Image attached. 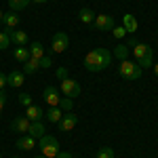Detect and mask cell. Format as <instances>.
<instances>
[{
    "label": "cell",
    "instance_id": "6da1fadb",
    "mask_svg": "<svg viewBox=\"0 0 158 158\" xmlns=\"http://www.w3.org/2000/svg\"><path fill=\"white\" fill-rule=\"evenodd\" d=\"M112 63V53L108 49H93L85 55V68L89 72H101L108 70Z\"/></svg>",
    "mask_w": 158,
    "mask_h": 158
},
{
    "label": "cell",
    "instance_id": "7a4b0ae2",
    "mask_svg": "<svg viewBox=\"0 0 158 158\" xmlns=\"http://www.w3.org/2000/svg\"><path fill=\"white\" fill-rule=\"evenodd\" d=\"M38 148H40L42 156L47 158H57V154H59V141L53 135H42L38 139Z\"/></svg>",
    "mask_w": 158,
    "mask_h": 158
},
{
    "label": "cell",
    "instance_id": "3957f363",
    "mask_svg": "<svg viewBox=\"0 0 158 158\" xmlns=\"http://www.w3.org/2000/svg\"><path fill=\"white\" fill-rule=\"evenodd\" d=\"M141 68L135 63V61H129V59H124L120 61V65H118V74H120L124 80H139L141 78Z\"/></svg>",
    "mask_w": 158,
    "mask_h": 158
},
{
    "label": "cell",
    "instance_id": "277c9868",
    "mask_svg": "<svg viewBox=\"0 0 158 158\" xmlns=\"http://www.w3.org/2000/svg\"><path fill=\"white\" fill-rule=\"evenodd\" d=\"M61 93L65 95V97H70V99H74V97H78L80 95V85H78V80H74V78H63L61 80Z\"/></svg>",
    "mask_w": 158,
    "mask_h": 158
},
{
    "label": "cell",
    "instance_id": "5b68a950",
    "mask_svg": "<svg viewBox=\"0 0 158 158\" xmlns=\"http://www.w3.org/2000/svg\"><path fill=\"white\" fill-rule=\"evenodd\" d=\"M4 34L9 36V40H11V44H17V47H25L27 42H30V36H27V32H23V30H11V27H6L4 30Z\"/></svg>",
    "mask_w": 158,
    "mask_h": 158
},
{
    "label": "cell",
    "instance_id": "8992f818",
    "mask_svg": "<svg viewBox=\"0 0 158 158\" xmlns=\"http://www.w3.org/2000/svg\"><path fill=\"white\" fill-rule=\"evenodd\" d=\"M70 47V38L65 32H57L55 36H53V44H51V55L53 53H63V51Z\"/></svg>",
    "mask_w": 158,
    "mask_h": 158
},
{
    "label": "cell",
    "instance_id": "52a82bcc",
    "mask_svg": "<svg viewBox=\"0 0 158 158\" xmlns=\"http://www.w3.org/2000/svg\"><path fill=\"white\" fill-rule=\"evenodd\" d=\"M93 25L97 27V30H101V32H112L114 30V25H116V21H114V17L112 15H95V21H93Z\"/></svg>",
    "mask_w": 158,
    "mask_h": 158
},
{
    "label": "cell",
    "instance_id": "ba28073f",
    "mask_svg": "<svg viewBox=\"0 0 158 158\" xmlns=\"http://www.w3.org/2000/svg\"><path fill=\"white\" fill-rule=\"evenodd\" d=\"M42 99L49 103V108H55V106H59V99H61V95H59V89L57 86H53V85H49L44 91H42Z\"/></svg>",
    "mask_w": 158,
    "mask_h": 158
},
{
    "label": "cell",
    "instance_id": "9c48e42d",
    "mask_svg": "<svg viewBox=\"0 0 158 158\" xmlns=\"http://www.w3.org/2000/svg\"><path fill=\"white\" fill-rule=\"evenodd\" d=\"M57 124H59V129L63 131V133H70V131H74V127L78 124V116L72 114V112H65V114H63V118H61Z\"/></svg>",
    "mask_w": 158,
    "mask_h": 158
},
{
    "label": "cell",
    "instance_id": "30bf717a",
    "mask_svg": "<svg viewBox=\"0 0 158 158\" xmlns=\"http://www.w3.org/2000/svg\"><path fill=\"white\" fill-rule=\"evenodd\" d=\"M30 124H32V122L27 120L25 116H17V118H13L11 129L15 131V133H19V135H25V133H27V129H30Z\"/></svg>",
    "mask_w": 158,
    "mask_h": 158
},
{
    "label": "cell",
    "instance_id": "8fae6325",
    "mask_svg": "<svg viewBox=\"0 0 158 158\" xmlns=\"http://www.w3.org/2000/svg\"><path fill=\"white\" fill-rule=\"evenodd\" d=\"M25 118L30 122H40L42 118H44V112H42V108H38V106H27L25 108Z\"/></svg>",
    "mask_w": 158,
    "mask_h": 158
},
{
    "label": "cell",
    "instance_id": "7c38bea8",
    "mask_svg": "<svg viewBox=\"0 0 158 158\" xmlns=\"http://www.w3.org/2000/svg\"><path fill=\"white\" fill-rule=\"evenodd\" d=\"M25 82V74L23 72H11V74H6V85L13 86V89H19V86H23Z\"/></svg>",
    "mask_w": 158,
    "mask_h": 158
},
{
    "label": "cell",
    "instance_id": "4fadbf2b",
    "mask_svg": "<svg viewBox=\"0 0 158 158\" xmlns=\"http://www.w3.org/2000/svg\"><path fill=\"white\" fill-rule=\"evenodd\" d=\"M122 27L127 30V34H135L137 32V19H135L131 13H124V17H122Z\"/></svg>",
    "mask_w": 158,
    "mask_h": 158
},
{
    "label": "cell",
    "instance_id": "5bb4252c",
    "mask_svg": "<svg viewBox=\"0 0 158 158\" xmlns=\"http://www.w3.org/2000/svg\"><path fill=\"white\" fill-rule=\"evenodd\" d=\"M2 23H4V27L15 30V27L19 25V15H17V13H13V11L4 13V15H2Z\"/></svg>",
    "mask_w": 158,
    "mask_h": 158
},
{
    "label": "cell",
    "instance_id": "9a60e30c",
    "mask_svg": "<svg viewBox=\"0 0 158 158\" xmlns=\"http://www.w3.org/2000/svg\"><path fill=\"white\" fill-rule=\"evenodd\" d=\"M63 114H65V112H61L59 106H55V108H49L47 112H44V118H47L49 122H59L61 118H63Z\"/></svg>",
    "mask_w": 158,
    "mask_h": 158
},
{
    "label": "cell",
    "instance_id": "2e32d148",
    "mask_svg": "<svg viewBox=\"0 0 158 158\" xmlns=\"http://www.w3.org/2000/svg\"><path fill=\"white\" fill-rule=\"evenodd\" d=\"M17 148H19V150H25V152H27V150L36 148V139H34L32 135H25V137H19V139H17Z\"/></svg>",
    "mask_w": 158,
    "mask_h": 158
},
{
    "label": "cell",
    "instance_id": "e0dca14e",
    "mask_svg": "<svg viewBox=\"0 0 158 158\" xmlns=\"http://www.w3.org/2000/svg\"><path fill=\"white\" fill-rule=\"evenodd\" d=\"M27 135H32L34 139H40L42 135H47L44 133V124H42V122H32L30 129H27Z\"/></svg>",
    "mask_w": 158,
    "mask_h": 158
},
{
    "label": "cell",
    "instance_id": "ac0fdd59",
    "mask_svg": "<svg viewBox=\"0 0 158 158\" xmlns=\"http://www.w3.org/2000/svg\"><path fill=\"white\" fill-rule=\"evenodd\" d=\"M78 19H80L82 23H93V21H95V13L91 11L89 6H82V9L78 11Z\"/></svg>",
    "mask_w": 158,
    "mask_h": 158
},
{
    "label": "cell",
    "instance_id": "d6986e66",
    "mask_svg": "<svg viewBox=\"0 0 158 158\" xmlns=\"http://www.w3.org/2000/svg\"><path fill=\"white\" fill-rule=\"evenodd\" d=\"M131 51H133L135 59L139 61V59H141V57H146V55H148V53H150V51H152V49H150L148 44H143V42H137V44H135V47H133V49H131Z\"/></svg>",
    "mask_w": 158,
    "mask_h": 158
},
{
    "label": "cell",
    "instance_id": "ffe728a7",
    "mask_svg": "<svg viewBox=\"0 0 158 158\" xmlns=\"http://www.w3.org/2000/svg\"><path fill=\"white\" fill-rule=\"evenodd\" d=\"M13 57L19 61V63H25V61L30 59V49L27 47H17V49L13 51Z\"/></svg>",
    "mask_w": 158,
    "mask_h": 158
},
{
    "label": "cell",
    "instance_id": "44dd1931",
    "mask_svg": "<svg viewBox=\"0 0 158 158\" xmlns=\"http://www.w3.org/2000/svg\"><path fill=\"white\" fill-rule=\"evenodd\" d=\"M40 70V59H34V57H30V59L23 63V74H34Z\"/></svg>",
    "mask_w": 158,
    "mask_h": 158
},
{
    "label": "cell",
    "instance_id": "7402d4cb",
    "mask_svg": "<svg viewBox=\"0 0 158 158\" xmlns=\"http://www.w3.org/2000/svg\"><path fill=\"white\" fill-rule=\"evenodd\" d=\"M27 49H30V57H34V59H42V57H44V47H42V42H34V44H30Z\"/></svg>",
    "mask_w": 158,
    "mask_h": 158
},
{
    "label": "cell",
    "instance_id": "603a6c76",
    "mask_svg": "<svg viewBox=\"0 0 158 158\" xmlns=\"http://www.w3.org/2000/svg\"><path fill=\"white\" fill-rule=\"evenodd\" d=\"M30 2H32V0H9V9H11L13 13H19V11H23Z\"/></svg>",
    "mask_w": 158,
    "mask_h": 158
},
{
    "label": "cell",
    "instance_id": "cb8c5ba5",
    "mask_svg": "<svg viewBox=\"0 0 158 158\" xmlns=\"http://www.w3.org/2000/svg\"><path fill=\"white\" fill-rule=\"evenodd\" d=\"M129 47H127V44H118V47H116V49H114V53H112V55H114V57H116V59H120V61H124L127 59V57H129Z\"/></svg>",
    "mask_w": 158,
    "mask_h": 158
},
{
    "label": "cell",
    "instance_id": "d4e9b609",
    "mask_svg": "<svg viewBox=\"0 0 158 158\" xmlns=\"http://www.w3.org/2000/svg\"><path fill=\"white\" fill-rule=\"evenodd\" d=\"M152 61H154V51H150V53H148L146 57H141L137 65H139L141 70H146V68H152Z\"/></svg>",
    "mask_w": 158,
    "mask_h": 158
},
{
    "label": "cell",
    "instance_id": "484cf974",
    "mask_svg": "<svg viewBox=\"0 0 158 158\" xmlns=\"http://www.w3.org/2000/svg\"><path fill=\"white\" fill-rule=\"evenodd\" d=\"M59 108H61V112H72V108H74V99H70V97H61V99H59Z\"/></svg>",
    "mask_w": 158,
    "mask_h": 158
},
{
    "label": "cell",
    "instance_id": "4316f807",
    "mask_svg": "<svg viewBox=\"0 0 158 158\" xmlns=\"http://www.w3.org/2000/svg\"><path fill=\"white\" fill-rule=\"evenodd\" d=\"M97 158H114V150L108 146H103V148H99V152H97Z\"/></svg>",
    "mask_w": 158,
    "mask_h": 158
},
{
    "label": "cell",
    "instance_id": "83f0119b",
    "mask_svg": "<svg viewBox=\"0 0 158 158\" xmlns=\"http://www.w3.org/2000/svg\"><path fill=\"white\" fill-rule=\"evenodd\" d=\"M112 36L116 38V40H120V38H124V36H127V30H124L122 25H118V27L114 25V30H112Z\"/></svg>",
    "mask_w": 158,
    "mask_h": 158
},
{
    "label": "cell",
    "instance_id": "f1b7e54d",
    "mask_svg": "<svg viewBox=\"0 0 158 158\" xmlns=\"http://www.w3.org/2000/svg\"><path fill=\"white\" fill-rule=\"evenodd\" d=\"M9 47H11V40H9V36H6L4 32H0V51L9 49Z\"/></svg>",
    "mask_w": 158,
    "mask_h": 158
},
{
    "label": "cell",
    "instance_id": "f546056e",
    "mask_svg": "<svg viewBox=\"0 0 158 158\" xmlns=\"http://www.w3.org/2000/svg\"><path fill=\"white\" fill-rule=\"evenodd\" d=\"M19 103L27 108V106H32V97H30L27 93H21V95H19Z\"/></svg>",
    "mask_w": 158,
    "mask_h": 158
},
{
    "label": "cell",
    "instance_id": "4dcf8cb0",
    "mask_svg": "<svg viewBox=\"0 0 158 158\" xmlns=\"http://www.w3.org/2000/svg\"><path fill=\"white\" fill-rule=\"evenodd\" d=\"M51 63H53V59H51V55H44V57L40 59V68H51Z\"/></svg>",
    "mask_w": 158,
    "mask_h": 158
},
{
    "label": "cell",
    "instance_id": "1f68e13d",
    "mask_svg": "<svg viewBox=\"0 0 158 158\" xmlns=\"http://www.w3.org/2000/svg\"><path fill=\"white\" fill-rule=\"evenodd\" d=\"M6 97H9V95H6L4 89H2V91H0V114H2V110H4V106H6Z\"/></svg>",
    "mask_w": 158,
    "mask_h": 158
},
{
    "label": "cell",
    "instance_id": "d6a6232c",
    "mask_svg": "<svg viewBox=\"0 0 158 158\" xmlns=\"http://www.w3.org/2000/svg\"><path fill=\"white\" fill-rule=\"evenodd\" d=\"M57 78H59V80L68 78V70H65V68H57Z\"/></svg>",
    "mask_w": 158,
    "mask_h": 158
},
{
    "label": "cell",
    "instance_id": "836d02e7",
    "mask_svg": "<svg viewBox=\"0 0 158 158\" xmlns=\"http://www.w3.org/2000/svg\"><path fill=\"white\" fill-rule=\"evenodd\" d=\"M4 86H6V74H2V72H0V91H2Z\"/></svg>",
    "mask_w": 158,
    "mask_h": 158
},
{
    "label": "cell",
    "instance_id": "e575fe53",
    "mask_svg": "<svg viewBox=\"0 0 158 158\" xmlns=\"http://www.w3.org/2000/svg\"><path fill=\"white\" fill-rule=\"evenodd\" d=\"M57 158H74V156L70 154V152H61V150H59V154H57Z\"/></svg>",
    "mask_w": 158,
    "mask_h": 158
},
{
    "label": "cell",
    "instance_id": "d590c367",
    "mask_svg": "<svg viewBox=\"0 0 158 158\" xmlns=\"http://www.w3.org/2000/svg\"><path fill=\"white\" fill-rule=\"evenodd\" d=\"M135 44H137V40H135V38L131 36V38H129V42H127V47H129V49H133Z\"/></svg>",
    "mask_w": 158,
    "mask_h": 158
},
{
    "label": "cell",
    "instance_id": "8d00e7d4",
    "mask_svg": "<svg viewBox=\"0 0 158 158\" xmlns=\"http://www.w3.org/2000/svg\"><path fill=\"white\" fill-rule=\"evenodd\" d=\"M32 2H36V4H44V2H49V0H32Z\"/></svg>",
    "mask_w": 158,
    "mask_h": 158
},
{
    "label": "cell",
    "instance_id": "74e56055",
    "mask_svg": "<svg viewBox=\"0 0 158 158\" xmlns=\"http://www.w3.org/2000/svg\"><path fill=\"white\" fill-rule=\"evenodd\" d=\"M154 74H156V78H158V61L154 63Z\"/></svg>",
    "mask_w": 158,
    "mask_h": 158
},
{
    "label": "cell",
    "instance_id": "f35d334b",
    "mask_svg": "<svg viewBox=\"0 0 158 158\" xmlns=\"http://www.w3.org/2000/svg\"><path fill=\"white\" fill-rule=\"evenodd\" d=\"M2 15H4V13H2V11H0V21H2Z\"/></svg>",
    "mask_w": 158,
    "mask_h": 158
},
{
    "label": "cell",
    "instance_id": "ab89813d",
    "mask_svg": "<svg viewBox=\"0 0 158 158\" xmlns=\"http://www.w3.org/2000/svg\"><path fill=\"white\" fill-rule=\"evenodd\" d=\"M34 158H47V156H34Z\"/></svg>",
    "mask_w": 158,
    "mask_h": 158
},
{
    "label": "cell",
    "instance_id": "60d3db41",
    "mask_svg": "<svg viewBox=\"0 0 158 158\" xmlns=\"http://www.w3.org/2000/svg\"><path fill=\"white\" fill-rule=\"evenodd\" d=\"M13 158H15V156H13Z\"/></svg>",
    "mask_w": 158,
    "mask_h": 158
},
{
    "label": "cell",
    "instance_id": "b9f144b4",
    "mask_svg": "<svg viewBox=\"0 0 158 158\" xmlns=\"http://www.w3.org/2000/svg\"><path fill=\"white\" fill-rule=\"evenodd\" d=\"M0 158H2V156H0Z\"/></svg>",
    "mask_w": 158,
    "mask_h": 158
}]
</instances>
